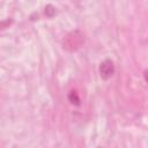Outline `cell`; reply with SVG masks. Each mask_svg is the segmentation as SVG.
Wrapping results in <instances>:
<instances>
[{
	"instance_id": "6da1fadb",
	"label": "cell",
	"mask_w": 148,
	"mask_h": 148,
	"mask_svg": "<svg viewBox=\"0 0 148 148\" xmlns=\"http://www.w3.org/2000/svg\"><path fill=\"white\" fill-rule=\"evenodd\" d=\"M83 43V37L79 31H73L64 39V47L68 51H74L79 49Z\"/></svg>"
},
{
	"instance_id": "7a4b0ae2",
	"label": "cell",
	"mask_w": 148,
	"mask_h": 148,
	"mask_svg": "<svg viewBox=\"0 0 148 148\" xmlns=\"http://www.w3.org/2000/svg\"><path fill=\"white\" fill-rule=\"evenodd\" d=\"M98 71H99V75L102 79H104V80L110 79L114 73V65H113L112 60L105 59L104 61H102Z\"/></svg>"
},
{
	"instance_id": "3957f363",
	"label": "cell",
	"mask_w": 148,
	"mask_h": 148,
	"mask_svg": "<svg viewBox=\"0 0 148 148\" xmlns=\"http://www.w3.org/2000/svg\"><path fill=\"white\" fill-rule=\"evenodd\" d=\"M68 98H69V101H71L73 104H76V105H79V104H80V99H79V97H77L76 92L71 91V94L68 95Z\"/></svg>"
},
{
	"instance_id": "277c9868",
	"label": "cell",
	"mask_w": 148,
	"mask_h": 148,
	"mask_svg": "<svg viewBox=\"0 0 148 148\" xmlns=\"http://www.w3.org/2000/svg\"><path fill=\"white\" fill-rule=\"evenodd\" d=\"M54 13H56V9L53 8V6L47 5V6L45 7V14H46L49 17H52V16L54 15Z\"/></svg>"
},
{
	"instance_id": "5b68a950",
	"label": "cell",
	"mask_w": 148,
	"mask_h": 148,
	"mask_svg": "<svg viewBox=\"0 0 148 148\" xmlns=\"http://www.w3.org/2000/svg\"><path fill=\"white\" fill-rule=\"evenodd\" d=\"M143 76H145V80H146V82L148 83V69H146V71H145V73H143Z\"/></svg>"
}]
</instances>
